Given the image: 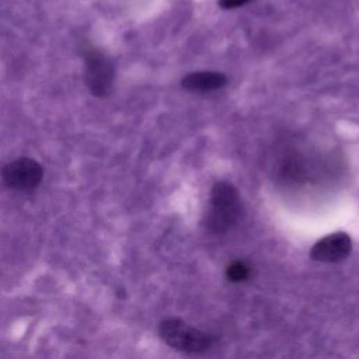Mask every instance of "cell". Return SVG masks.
<instances>
[{"instance_id": "8992f818", "label": "cell", "mask_w": 359, "mask_h": 359, "mask_svg": "<svg viewBox=\"0 0 359 359\" xmlns=\"http://www.w3.org/2000/svg\"><path fill=\"white\" fill-rule=\"evenodd\" d=\"M227 77L219 72H194L182 77L181 86L191 93H210L224 87Z\"/></svg>"}, {"instance_id": "277c9868", "label": "cell", "mask_w": 359, "mask_h": 359, "mask_svg": "<svg viewBox=\"0 0 359 359\" xmlns=\"http://www.w3.org/2000/svg\"><path fill=\"white\" fill-rule=\"evenodd\" d=\"M86 83L95 97H107L114 84V67L98 50L86 53Z\"/></svg>"}, {"instance_id": "52a82bcc", "label": "cell", "mask_w": 359, "mask_h": 359, "mask_svg": "<svg viewBox=\"0 0 359 359\" xmlns=\"http://www.w3.org/2000/svg\"><path fill=\"white\" fill-rule=\"evenodd\" d=\"M224 273L230 282L238 283L250 278L251 266L245 261H233L231 264L227 265Z\"/></svg>"}, {"instance_id": "6da1fadb", "label": "cell", "mask_w": 359, "mask_h": 359, "mask_svg": "<svg viewBox=\"0 0 359 359\" xmlns=\"http://www.w3.org/2000/svg\"><path fill=\"white\" fill-rule=\"evenodd\" d=\"M244 208L237 188L227 182L219 181L210 191L209 208L203 217L206 230L213 234H223L231 230L243 219Z\"/></svg>"}, {"instance_id": "ba28073f", "label": "cell", "mask_w": 359, "mask_h": 359, "mask_svg": "<svg viewBox=\"0 0 359 359\" xmlns=\"http://www.w3.org/2000/svg\"><path fill=\"white\" fill-rule=\"evenodd\" d=\"M247 1L248 0H220L219 3H220V6L223 8H237V7L243 6V4H245Z\"/></svg>"}, {"instance_id": "5b68a950", "label": "cell", "mask_w": 359, "mask_h": 359, "mask_svg": "<svg viewBox=\"0 0 359 359\" xmlns=\"http://www.w3.org/2000/svg\"><path fill=\"white\" fill-rule=\"evenodd\" d=\"M352 251V240L344 231H337L320 238L310 251V257L318 262H339Z\"/></svg>"}, {"instance_id": "3957f363", "label": "cell", "mask_w": 359, "mask_h": 359, "mask_svg": "<svg viewBox=\"0 0 359 359\" xmlns=\"http://www.w3.org/2000/svg\"><path fill=\"white\" fill-rule=\"evenodd\" d=\"M42 178V165L28 157L13 160L1 168V180L4 185L15 191H32L41 184Z\"/></svg>"}, {"instance_id": "7a4b0ae2", "label": "cell", "mask_w": 359, "mask_h": 359, "mask_svg": "<svg viewBox=\"0 0 359 359\" xmlns=\"http://www.w3.org/2000/svg\"><path fill=\"white\" fill-rule=\"evenodd\" d=\"M158 335L168 346L184 353L205 352L216 341L215 335L172 317L165 318L158 324Z\"/></svg>"}]
</instances>
